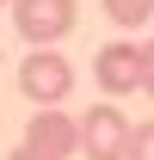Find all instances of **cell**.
Masks as SVG:
<instances>
[{"instance_id": "1", "label": "cell", "mask_w": 154, "mask_h": 160, "mask_svg": "<svg viewBox=\"0 0 154 160\" xmlns=\"http://www.w3.org/2000/svg\"><path fill=\"white\" fill-rule=\"evenodd\" d=\"M68 86H74V62L62 56L56 43H31V56L19 62V92L37 99V105H56Z\"/></svg>"}, {"instance_id": "2", "label": "cell", "mask_w": 154, "mask_h": 160, "mask_svg": "<svg viewBox=\"0 0 154 160\" xmlns=\"http://www.w3.org/2000/svg\"><path fill=\"white\" fill-rule=\"evenodd\" d=\"M130 136H136V123L117 111V99L93 105L80 117V154L86 160H130Z\"/></svg>"}, {"instance_id": "3", "label": "cell", "mask_w": 154, "mask_h": 160, "mask_svg": "<svg viewBox=\"0 0 154 160\" xmlns=\"http://www.w3.org/2000/svg\"><path fill=\"white\" fill-rule=\"evenodd\" d=\"M13 25L31 43H56L74 31V0H13Z\"/></svg>"}, {"instance_id": "4", "label": "cell", "mask_w": 154, "mask_h": 160, "mask_svg": "<svg viewBox=\"0 0 154 160\" xmlns=\"http://www.w3.org/2000/svg\"><path fill=\"white\" fill-rule=\"evenodd\" d=\"M93 80L111 92V99H123V92H142V43H105L93 56Z\"/></svg>"}, {"instance_id": "5", "label": "cell", "mask_w": 154, "mask_h": 160, "mask_svg": "<svg viewBox=\"0 0 154 160\" xmlns=\"http://www.w3.org/2000/svg\"><path fill=\"white\" fill-rule=\"evenodd\" d=\"M25 148H37L43 160H68V154L80 148V123H74V117H62L56 105H43L37 117L25 123Z\"/></svg>"}, {"instance_id": "6", "label": "cell", "mask_w": 154, "mask_h": 160, "mask_svg": "<svg viewBox=\"0 0 154 160\" xmlns=\"http://www.w3.org/2000/svg\"><path fill=\"white\" fill-rule=\"evenodd\" d=\"M105 12H111V25L136 31L142 19H154V0H105Z\"/></svg>"}, {"instance_id": "7", "label": "cell", "mask_w": 154, "mask_h": 160, "mask_svg": "<svg viewBox=\"0 0 154 160\" xmlns=\"http://www.w3.org/2000/svg\"><path fill=\"white\" fill-rule=\"evenodd\" d=\"M130 160H154V123H136V136H130Z\"/></svg>"}, {"instance_id": "8", "label": "cell", "mask_w": 154, "mask_h": 160, "mask_svg": "<svg viewBox=\"0 0 154 160\" xmlns=\"http://www.w3.org/2000/svg\"><path fill=\"white\" fill-rule=\"evenodd\" d=\"M142 92H154V43H142Z\"/></svg>"}, {"instance_id": "9", "label": "cell", "mask_w": 154, "mask_h": 160, "mask_svg": "<svg viewBox=\"0 0 154 160\" xmlns=\"http://www.w3.org/2000/svg\"><path fill=\"white\" fill-rule=\"evenodd\" d=\"M6 160H43V154H37V148H25V142H19V148H13V154H6Z\"/></svg>"}, {"instance_id": "10", "label": "cell", "mask_w": 154, "mask_h": 160, "mask_svg": "<svg viewBox=\"0 0 154 160\" xmlns=\"http://www.w3.org/2000/svg\"><path fill=\"white\" fill-rule=\"evenodd\" d=\"M0 6H13V0H0Z\"/></svg>"}]
</instances>
